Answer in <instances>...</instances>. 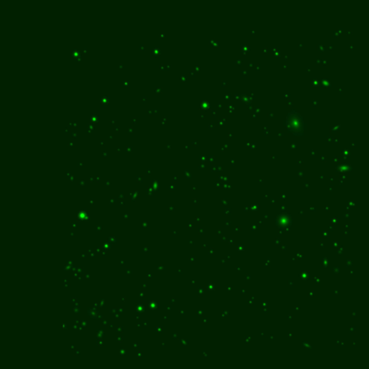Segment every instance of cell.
Masks as SVG:
<instances>
[{"instance_id": "1", "label": "cell", "mask_w": 369, "mask_h": 369, "mask_svg": "<svg viewBox=\"0 0 369 369\" xmlns=\"http://www.w3.org/2000/svg\"><path fill=\"white\" fill-rule=\"evenodd\" d=\"M287 127L288 129L293 134L297 135L303 134V121L299 113H292L289 114L287 119Z\"/></svg>"}]
</instances>
